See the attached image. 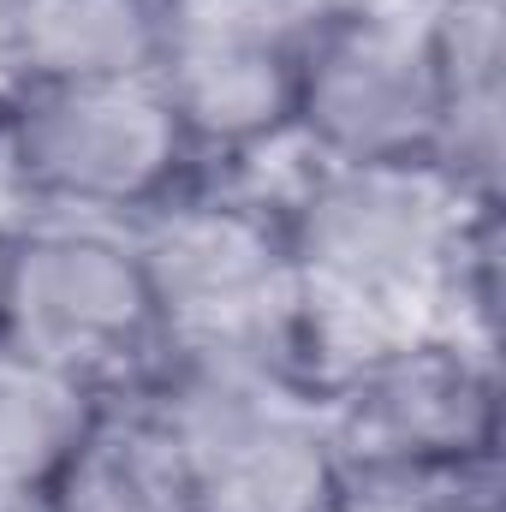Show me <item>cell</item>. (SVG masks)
<instances>
[{"instance_id":"4fadbf2b","label":"cell","mask_w":506,"mask_h":512,"mask_svg":"<svg viewBox=\"0 0 506 512\" xmlns=\"http://www.w3.org/2000/svg\"><path fill=\"white\" fill-rule=\"evenodd\" d=\"M340 512H501V471L352 477Z\"/></svg>"},{"instance_id":"277c9868","label":"cell","mask_w":506,"mask_h":512,"mask_svg":"<svg viewBox=\"0 0 506 512\" xmlns=\"http://www.w3.org/2000/svg\"><path fill=\"white\" fill-rule=\"evenodd\" d=\"M161 399L203 512H340L346 459L322 387L268 364H161Z\"/></svg>"},{"instance_id":"8fae6325","label":"cell","mask_w":506,"mask_h":512,"mask_svg":"<svg viewBox=\"0 0 506 512\" xmlns=\"http://www.w3.org/2000/svg\"><path fill=\"white\" fill-rule=\"evenodd\" d=\"M108 393L0 340V512H30Z\"/></svg>"},{"instance_id":"3957f363","label":"cell","mask_w":506,"mask_h":512,"mask_svg":"<svg viewBox=\"0 0 506 512\" xmlns=\"http://www.w3.org/2000/svg\"><path fill=\"white\" fill-rule=\"evenodd\" d=\"M0 173L30 215H84L137 227L209 167L155 72L114 78H6Z\"/></svg>"},{"instance_id":"7c38bea8","label":"cell","mask_w":506,"mask_h":512,"mask_svg":"<svg viewBox=\"0 0 506 512\" xmlns=\"http://www.w3.org/2000/svg\"><path fill=\"white\" fill-rule=\"evenodd\" d=\"M155 72V0H42L6 78Z\"/></svg>"},{"instance_id":"52a82bcc","label":"cell","mask_w":506,"mask_h":512,"mask_svg":"<svg viewBox=\"0 0 506 512\" xmlns=\"http://www.w3.org/2000/svg\"><path fill=\"white\" fill-rule=\"evenodd\" d=\"M304 161L411 167L441 149V12L346 0L304 54L292 137Z\"/></svg>"},{"instance_id":"8992f818","label":"cell","mask_w":506,"mask_h":512,"mask_svg":"<svg viewBox=\"0 0 506 512\" xmlns=\"http://www.w3.org/2000/svg\"><path fill=\"white\" fill-rule=\"evenodd\" d=\"M322 405L352 477L501 471V352L417 334L322 376Z\"/></svg>"},{"instance_id":"6da1fadb","label":"cell","mask_w":506,"mask_h":512,"mask_svg":"<svg viewBox=\"0 0 506 512\" xmlns=\"http://www.w3.org/2000/svg\"><path fill=\"white\" fill-rule=\"evenodd\" d=\"M298 268L316 382L417 334H465L501 352V203L471 197L435 161H304L274 197Z\"/></svg>"},{"instance_id":"ba28073f","label":"cell","mask_w":506,"mask_h":512,"mask_svg":"<svg viewBox=\"0 0 506 512\" xmlns=\"http://www.w3.org/2000/svg\"><path fill=\"white\" fill-rule=\"evenodd\" d=\"M346 0H155V78L203 167L292 137L298 72Z\"/></svg>"},{"instance_id":"30bf717a","label":"cell","mask_w":506,"mask_h":512,"mask_svg":"<svg viewBox=\"0 0 506 512\" xmlns=\"http://www.w3.org/2000/svg\"><path fill=\"white\" fill-rule=\"evenodd\" d=\"M506 155V0L441 12V149L435 167L501 203Z\"/></svg>"},{"instance_id":"5bb4252c","label":"cell","mask_w":506,"mask_h":512,"mask_svg":"<svg viewBox=\"0 0 506 512\" xmlns=\"http://www.w3.org/2000/svg\"><path fill=\"white\" fill-rule=\"evenodd\" d=\"M36 12H42V0H0V66H12V54H18Z\"/></svg>"},{"instance_id":"9c48e42d","label":"cell","mask_w":506,"mask_h":512,"mask_svg":"<svg viewBox=\"0 0 506 512\" xmlns=\"http://www.w3.org/2000/svg\"><path fill=\"white\" fill-rule=\"evenodd\" d=\"M30 512H203L185 447L149 387L108 393Z\"/></svg>"},{"instance_id":"7a4b0ae2","label":"cell","mask_w":506,"mask_h":512,"mask_svg":"<svg viewBox=\"0 0 506 512\" xmlns=\"http://www.w3.org/2000/svg\"><path fill=\"white\" fill-rule=\"evenodd\" d=\"M131 239L155 298L161 364H268L316 382L274 197L221 191L203 173L191 191L143 215Z\"/></svg>"},{"instance_id":"2e32d148","label":"cell","mask_w":506,"mask_h":512,"mask_svg":"<svg viewBox=\"0 0 506 512\" xmlns=\"http://www.w3.org/2000/svg\"><path fill=\"white\" fill-rule=\"evenodd\" d=\"M411 6H429V12H453V6H483V0H411Z\"/></svg>"},{"instance_id":"5b68a950","label":"cell","mask_w":506,"mask_h":512,"mask_svg":"<svg viewBox=\"0 0 506 512\" xmlns=\"http://www.w3.org/2000/svg\"><path fill=\"white\" fill-rule=\"evenodd\" d=\"M0 340L60 364L96 393L155 382L161 328L131 227L84 215L12 221Z\"/></svg>"},{"instance_id":"9a60e30c","label":"cell","mask_w":506,"mask_h":512,"mask_svg":"<svg viewBox=\"0 0 506 512\" xmlns=\"http://www.w3.org/2000/svg\"><path fill=\"white\" fill-rule=\"evenodd\" d=\"M6 251H12V221L0 215V310H6Z\"/></svg>"}]
</instances>
